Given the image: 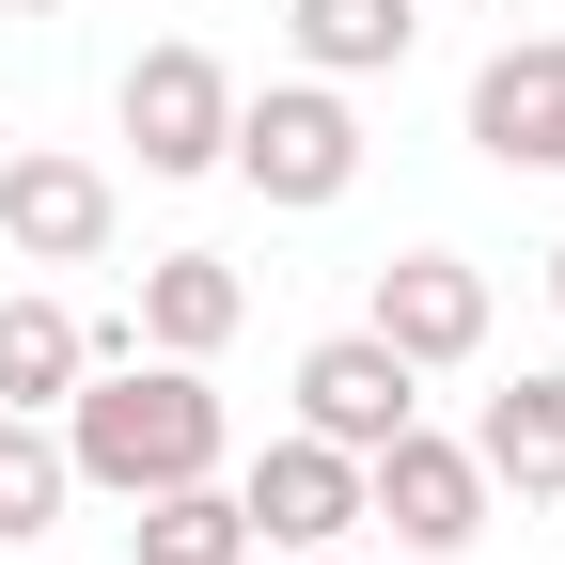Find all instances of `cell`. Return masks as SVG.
Returning a JSON list of instances; mask_svg holds the SVG:
<instances>
[{
  "label": "cell",
  "instance_id": "ac0fdd59",
  "mask_svg": "<svg viewBox=\"0 0 565 565\" xmlns=\"http://www.w3.org/2000/svg\"><path fill=\"white\" fill-rule=\"evenodd\" d=\"M550 299H565V252H550Z\"/></svg>",
  "mask_w": 565,
  "mask_h": 565
},
{
  "label": "cell",
  "instance_id": "5b68a950",
  "mask_svg": "<svg viewBox=\"0 0 565 565\" xmlns=\"http://www.w3.org/2000/svg\"><path fill=\"white\" fill-rule=\"evenodd\" d=\"M110 236H126V204H110L95 158H63V141L0 158V252L17 267H110Z\"/></svg>",
  "mask_w": 565,
  "mask_h": 565
},
{
  "label": "cell",
  "instance_id": "8992f818",
  "mask_svg": "<svg viewBox=\"0 0 565 565\" xmlns=\"http://www.w3.org/2000/svg\"><path fill=\"white\" fill-rule=\"evenodd\" d=\"M236 519H252V550H345L362 534V456L315 440V424H282V440L236 471Z\"/></svg>",
  "mask_w": 565,
  "mask_h": 565
},
{
  "label": "cell",
  "instance_id": "8fae6325",
  "mask_svg": "<svg viewBox=\"0 0 565 565\" xmlns=\"http://www.w3.org/2000/svg\"><path fill=\"white\" fill-rule=\"evenodd\" d=\"M126 330L158 345V362H221V345L252 330V282H236L221 252H158V267H141V299H126Z\"/></svg>",
  "mask_w": 565,
  "mask_h": 565
},
{
  "label": "cell",
  "instance_id": "7c38bea8",
  "mask_svg": "<svg viewBox=\"0 0 565 565\" xmlns=\"http://www.w3.org/2000/svg\"><path fill=\"white\" fill-rule=\"evenodd\" d=\"M126 565H252V519H236V471H189V487H141V503H126Z\"/></svg>",
  "mask_w": 565,
  "mask_h": 565
},
{
  "label": "cell",
  "instance_id": "9c48e42d",
  "mask_svg": "<svg viewBox=\"0 0 565 565\" xmlns=\"http://www.w3.org/2000/svg\"><path fill=\"white\" fill-rule=\"evenodd\" d=\"M299 424L345 440V456H377L393 424H424V362H393L377 330H330V345H299Z\"/></svg>",
  "mask_w": 565,
  "mask_h": 565
},
{
  "label": "cell",
  "instance_id": "5bb4252c",
  "mask_svg": "<svg viewBox=\"0 0 565 565\" xmlns=\"http://www.w3.org/2000/svg\"><path fill=\"white\" fill-rule=\"evenodd\" d=\"M282 47H299L315 79H393L424 47V0H282Z\"/></svg>",
  "mask_w": 565,
  "mask_h": 565
},
{
  "label": "cell",
  "instance_id": "7a4b0ae2",
  "mask_svg": "<svg viewBox=\"0 0 565 565\" xmlns=\"http://www.w3.org/2000/svg\"><path fill=\"white\" fill-rule=\"evenodd\" d=\"M221 173L252 189V204H282V221H315V204H345L362 189V110H345V79H267V95H236V126H221Z\"/></svg>",
  "mask_w": 565,
  "mask_h": 565
},
{
  "label": "cell",
  "instance_id": "e0dca14e",
  "mask_svg": "<svg viewBox=\"0 0 565 565\" xmlns=\"http://www.w3.org/2000/svg\"><path fill=\"white\" fill-rule=\"evenodd\" d=\"M0 17H63V0H0Z\"/></svg>",
  "mask_w": 565,
  "mask_h": 565
},
{
  "label": "cell",
  "instance_id": "6da1fadb",
  "mask_svg": "<svg viewBox=\"0 0 565 565\" xmlns=\"http://www.w3.org/2000/svg\"><path fill=\"white\" fill-rule=\"evenodd\" d=\"M47 424H63V471L110 487V503H141V487H189V471H221V456H236V424H221V393H204V362H158V345L95 362Z\"/></svg>",
  "mask_w": 565,
  "mask_h": 565
},
{
  "label": "cell",
  "instance_id": "d6986e66",
  "mask_svg": "<svg viewBox=\"0 0 565 565\" xmlns=\"http://www.w3.org/2000/svg\"><path fill=\"white\" fill-rule=\"evenodd\" d=\"M424 17H456V0H424Z\"/></svg>",
  "mask_w": 565,
  "mask_h": 565
},
{
  "label": "cell",
  "instance_id": "ba28073f",
  "mask_svg": "<svg viewBox=\"0 0 565 565\" xmlns=\"http://www.w3.org/2000/svg\"><path fill=\"white\" fill-rule=\"evenodd\" d=\"M471 158L487 173H565V32H519L471 63Z\"/></svg>",
  "mask_w": 565,
  "mask_h": 565
},
{
  "label": "cell",
  "instance_id": "3957f363",
  "mask_svg": "<svg viewBox=\"0 0 565 565\" xmlns=\"http://www.w3.org/2000/svg\"><path fill=\"white\" fill-rule=\"evenodd\" d=\"M110 126H126V158L158 173V189H189V173H221V126H236V63L221 47H141L126 63V95H110Z\"/></svg>",
  "mask_w": 565,
  "mask_h": 565
},
{
  "label": "cell",
  "instance_id": "277c9868",
  "mask_svg": "<svg viewBox=\"0 0 565 565\" xmlns=\"http://www.w3.org/2000/svg\"><path fill=\"white\" fill-rule=\"evenodd\" d=\"M487 503H503V487H487L471 440H440V424H393L362 456V519H393V550H424V565H456L487 534Z\"/></svg>",
  "mask_w": 565,
  "mask_h": 565
},
{
  "label": "cell",
  "instance_id": "9a60e30c",
  "mask_svg": "<svg viewBox=\"0 0 565 565\" xmlns=\"http://www.w3.org/2000/svg\"><path fill=\"white\" fill-rule=\"evenodd\" d=\"M63 503H79V471H63V424H47V408H0V550H32Z\"/></svg>",
  "mask_w": 565,
  "mask_h": 565
},
{
  "label": "cell",
  "instance_id": "52a82bcc",
  "mask_svg": "<svg viewBox=\"0 0 565 565\" xmlns=\"http://www.w3.org/2000/svg\"><path fill=\"white\" fill-rule=\"evenodd\" d=\"M362 330L393 345V362H424V377L487 362V267H471V252H393L377 299H362Z\"/></svg>",
  "mask_w": 565,
  "mask_h": 565
},
{
  "label": "cell",
  "instance_id": "2e32d148",
  "mask_svg": "<svg viewBox=\"0 0 565 565\" xmlns=\"http://www.w3.org/2000/svg\"><path fill=\"white\" fill-rule=\"evenodd\" d=\"M282 565H362V550H282Z\"/></svg>",
  "mask_w": 565,
  "mask_h": 565
},
{
  "label": "cell",
  "instance_id": "4fadbf2b",
  "mask_svg": "<svg viewBox=\"0 0 565 565\" xmlns=\"http://www.w3.org/2000/svg\"><path fill=\"white\" fill-rule=\"evenodd\" d=\"M79 377H95V330L47 282H0V408H63Z\"/></svg>",
  "mask_w": 565,
  "mask_h": 565
},
{
  "label": "cell",
  "instance_id": "30bf717a",
  "mask_svg": "<svg viewBox=\"0 0 565 565\" xmlns=\"http://www.w3.org/2000/svg\"><path fill=\"white\" fill-rule=\"evenodd\" d=\"M471 471L519 487V503H565V362H519L503 393L471 408Z\"/></svg>",
  "mask_w": 565,
  "mask_h": 565
}]
</instances>
